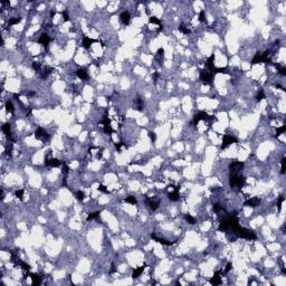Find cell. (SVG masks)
Listing matches in <instances>:
<instances>
[{"label":"cell","instance_id":"cell-30","mask_svg":"<svg viewBox=\"0 0 286 286\" xmlns=\"http://www.w3.org/2000/svg\"><path fill=\"white\" fill-rule=\"evenodd\" d=\"M100 214H101V211H95V213H93V214H90V215H88V217H87V221L96 219V218L100 217Z\"/></svg>","mask_w":286,"mask_h":286},{"label":"cell","instance_id":"cell-49","mask_svg":"<svg viewBox=\"0 0 286 286\" xmlns=\"http://www.w3.org/2000/svg\"><path fill=\"white\" fill-rule=\"evenodd\" d=\"M33 68L36 70V72H39L40 73V64L39 63H33Z\"/></svg>","mask_w":286,"mask_h":286},{"label":"cell","instance_id":"cell-24","mask_svg":"<svg viewBox=\"0 0 286 286\" xmlns=\"http://www.w3.org/2000/svg\"><path fill=\"white\" fill-rule=\"evenodd\" d=\"M51 72H53V68H51V67H48V66L45 67V68L40 72V77H41V78H46Z\"/></svg>","mask_w":286,"mask_h":286},{"label":"cell","instance_id":"cell-12","mask_svg":"<svg viewBox=\"0 0 286 286\" xmlns=\"http://www.w3.org/2000/svg\"><path fill=\"white\" fill-rule=\"evenodd\" d=\"M49 41H50V39H49V36H48V35H47V34H46V33L41 34V35H40V37H39V39H38V43H39V44L44 45L45 47H47V46H48Z\"/></svg>","mask_w":286,"mask_h":286},{"label":"cell","instance_id":"cell-32","mask_svg":"<svg viewBox=\"0 0 286 286\" xmlns=\"http://www.w3.org/2000/svg\"><path fill=\"white\" fill-rule=\"evenodd\" d=\"M274 66L278 69V72H279V74H281V75H286V68H285V67L281 66L279 64H274Z\"/></svg>","mask_w":286,"mask_h":286},{"label":"cell","instance_id":"cell-16","mask_svg":"<svg viewBox=\"0 0 286 286\" xmlns=\"http://www.w3.org/2000/svg\"><path fill=\"white\" fill-rule=\"evenodd\" d=\"M210 284L213 285H219L221 284V277H220V272H216L215 273V275L213 276V278L210 279Z\"/></svg>","mask_w":286,"mask_h":286},{"label":"cell","instance_id":"cell-59","mask_svg":"<svg viewBox=\"0 0 286 286\" xmlns=\"http://www.w3.org/2000/svg\"><path fill=\"white\" fill-rule=\"evenodd\" d=\"M276 87H277V88H281V90H283V91H285L284 87H283L282 85H279V84H276Z\"/></svg>","mask_w":286,"mask_h":286},{"label":"cell","instance_id":"cell-21","mask_svg":"<svg viewBox=\"0 0 286 286\" xmlns=\"http://www.w3.org/2000/svg\"><path fill=\"white\" fill-rule=\"evenodd\" d=\"M214 60H215V54H213V55H211V56L208 58L207 63H206V66H207V67H208V68L210 69V70H213V69L215 68V64H214Z\"/></svg>","mask_w":286,"mask_h":286},{"label":"cell","instance_id":"cell-35","mask_svg":"<svg viewBox=\"0 0 286 286\" xmlns=\"http://www.w3.org/2000/svg\"><path fill=\"white\" fill-rule=\"evenodd\" d=\"M21 20L20 17H16V18H11L10 20H9V26H14V25H17L19 24Z\"/></svg>","mask_w":286,"mask_h":286},{"label":"cell","instance_id":"cell-47","mask_svg":"<svg viewBox=\"0 0 286 286\" xmlns=\"http://www.w3.org/2000/svg\"><path fill=\"white\" fill-rule=\"evenodd\" d=\"M147 134H149V137H150V140H151L152 142H155V140H156V135H155V133H154V132H151V131H150V132H149V133H147Z\"/></svg>","mask_w":286,"mask_h":286},{"label":"cell","instance_id":"cell-27","mask_svg":"<svg viewBox=\"0 0 286 286\" xmlns=\"http://www.w3.org/2000/svg\"><path fill=\"white\" fill-rule=\"evenodd\" d=\"M143 270H144V266H141V267H139V268L134 269V272H133V278H137V277H139V276L143 273Z\"/></svg>","mask_w":286,"mask_h":286},{"label":"cell","instance_id":"cell-28","mask_svg":"<svg viewBox=\"0 0 286 286\" xmlns=\"http://www.w3.org/2000/svg\"><path fill=\"white\" fill-rule=\"evenodd\" d=\"M179 30H180V31L182 33V34H184V35H188V34L191 33V30H190L188 27H186V25H184V24H181V25H180V26H179Z\"/></svg>","mask_w":286,"mask_h":286},{"label":"cell","instance_id":"cell-22","mask_svg":"<svg viewBox=\"0 0 286 286\" xmlns=\"http://www.w3.org/2000/svg\"><path fill=\"white\" fill-rule=\"evenodd\" d=\"M163 57H164V49L163 48H159L158 51H156V56L155 58L158 59V61L160 64L162 63V60H163Z\"/></svg>","mask_w":286,"mask_h":286},{"label":"cell","instance_id":"cell-40","mask_svg":"<svg viewBox=\"0 0 286 286\" xmlns=\"http://www.w3.org/2000/svg\"><path fill=\"white\" fill-rule=\"evenodd\" d=\"M285 130H286V125H282L281 128H278L277 131H276V136H279L281 134H283L285 132Z\"/></svg>","mask_w":286,"mask_h":286},{"label":"cell","instance_id":"cell-20","mask_svg":"<svg viewBox=\"0 0 286 286\" xmlns=\"http://www.w3.org/2000/svg\"><path fill=\"white\" fill-rule=\"evenodd\" d=\"M168 198L170 199L171 201H178L179 200V192H178V190H173L172 192H169L168 193Z\"/></svg>","mask_w":286,"mask_h":286},{"label":"cell","instance_id":"cell-6","mask_svg":"<svg viewBox=\"0 0 286 286\" xmlns=\"http://www.w3.org/2000/svg\"><path fill=\"white\" fill-rule=\"evenodd\" d=\"M231 223H232V218H231V215L229 214V216L220 223L219 228L218 229H219L220 231H227V230H230V228H231Z\"/></svg>","mask_w":286,"mask_h":286},{"label":"cell","instance_id":"cell-46","mask_svg":"<svg viewBox=\"0 0 286 286\" xmlns=\"http://www.w3.org/2000/svg\"><path fill=\"white\" fill-rule=\"evenodd\" d=\"M199 20L201 21V23H206V14H205V11L202 10V11H200V15H199Z\"/></svg>","mask_w":286,"mask_h":286},{"label":"cell","instance_id":"cell-56","mask_svg":"<svg viewBox=\"0 0 286 286\" xmlns=\"http://www.w3.org/2000/svg\"><path fill=\"white\" fill-rule=\"evenodd\" d=\"M111 268H112V269L110 270V273H111V274H113V273H115L116 268H115V265H114V264H113V263H112V265H111Z\"/></svg>","mask_w":286,"mask_h":286},{"label":"cell","instance_id":"cell-31","mask_svg":"<svg viewBox=\"0 0 286 286\" xmlns=\"http://www.w3.org/2000/svg\"><path fill=\"white\" fill-rule=\"evenodd\" d=\"M184 219L188 221V224H190V225H195L196 224V219L192 216H190V215H184Z\"/></svg>","mask_w":286,"mask_h":286},{"label":"cell","instance_id":"cell-2","mask_svg":"<svg viewBox=\"0 0 286 286\" xmlns=\"http://www.w3.org/2000/svg\"><path fill=\"white\" fill-rule=\"evenodd\" d=\"M245 181L246 180L242 176H239V174H230L229 184L231 187H238V188H241V187L245 184Z\"/></svg>","mask_w":286,"mask_h":286},{"label":"cell","instance_id":"cell-58","mask_svg":"<svg viewBox=\"0 0 286 286\" xmlns=\"http://www.w3.org/2000/svg\"><path fill=\"white\" fill-rule=\"evenodd\" d=\"M56 15V10H51L50 11V17H54Z\"/></svg>","mask_w":286,"mask_h":286},{"label":"cell","instance_id":"cell-51","mask_svg":"<svg viewBox=\"0 0 286 286\" xmlns=\"http://www.w3.org/2000/svg\"><path fill=\"white\" fill-rule=\"evenodd\" d=\"M284 200H285V198L283 196H281L279 197V199H278V204H277V206H278V209L279 210H281V207H282V204L283 202H284Z\"/></svg>","mask_w":286,"mask_h":286},{"label":"cell","instance_id":"cell-37","mask_svg":"<svg viewBox=\"0 0 286 286\" xmlns=\"http://www.w3.org/2000/svg\"><path fill=\"white\" fill-rule=\"evenodd\" d=\"M20 267L23 268L24 272H29V270H30V266L27 263L23 262V260H21V263H20Z\"/></svg>","mask_w":286,"mask_h":286},{"label":"cell","instance_id":"cell-25","mask_svg":"<svg viewBox=\"0 0 286 286\" xmlns=\"http://www.w3.org/2000/svg\"><path fill=\"white\" fill-rule=\"evenodd\" d=\"M262 63H266V64H270V58H269V51L266 50L264 54H262Z\"/></svg>","mask_w":286,"mask_h":286},{"label":"cell","instance_id":"cell-43","mask_svg":"<svg viewBox=\"0 0 286 286\" xmlns=\"http://www.w3.org/2000/svg\"><path fill=\"white\" fill-rule=\"evenodd\" d=\"M149 21H150L151 24H156V25H159L160 27L162 26V25H161V21H160V20L158 19V18H155V17H150Z\"/></svg>","mask_w":286,"mask_h":286},{"label":"cell","instance_id":"cell-15","mask_svg":"<svg viewBox=\"0 0 286 286\" xmlns=\"http://www.w3.org/2000/svg\"><path fill=\"white\" fill-rule=\"evenodd\" d=\"M151 237L154 239L155 241H158L159 244H161V245H164V246H171V245H173L174 244V241H168V240H165V239H162V238H158L156 237V236L154 235V234H152L151 235Z\"/></svg>","mask_w":286,"mask_h":286},{"label":"cell","instance_id":"cell-50","mask_svg":"<svg viewBox=\"0 0 286 286\" xmlns=\"http://www.w3.org/2000/svg\"><path fill=\"white\" fill-rule=\"evenodd\" d=\"M23 196H24V190H17L16 191V197L20 200H23Z\"/></svg>","mask_w":286,"mask_h":286},{"label":"cell","instance_id":"cell-23","mask_svg":"<svg viewBox=\"0 0 286 286\" xmlns=\"http://www.w3.org/2000/svg\"><path fill=\"white\" fill-rule=\"evenodd\" d=\"M135 109H136L139 112L143 111V102L141 97H136L135 98Z\"/></svg>","mask_w":286,"mask_h":286},{"label":"cell","instance_id":"cell-3","mask_svg":"<svg viewBox=\"0 0 286 286\" xmlns=\"http://www.w3.org/2000/svg\"><path fill=\"white\" fill-rule=\"evenodd\" d=\"M213 120H215V118L210 116L208 113L204 112V111H201V112L197 113V114L193 116L192 124L196 125V124H198V122H200V121H213Z\"/></svg>","mask_w":286,"mask_h":286},{"label":"cell","instance_id":"cell-9","mask_svg":"<svg viewBox=\"0 0 286 286\" xmlns=\"http://www.w3.org/2000/svg\"><path fill=\"white\" fill-rule=\"evenodd\" d=\"M260 204V199L257 198V197H254V198H250L248 200H246L244 202V206H247V207H251V208H255L257 206H259Z\"/></svg>","mask_w":286,"mask_h":286},{"label":"cell","instance_id":"cell-45","mask_svg":"<svg viewBox=\"0 0 286 286\" xmlns=\"http://www.w3.org/2000/svg\"><path fill=\"white\" fill-rule=\"evenodd\" d=\"M98 190H100L101 192H103V193H106V195H107V193H110V191L106 189V187L103 186V184H100V186H98Z\"/></svg>","mask_w":286,"mask_h":286},{"label":"cell","instance_id":"cell-55","mask_svg":"<svg viewBox=\"0 0 286 286\" xmlns=\"http://www.w3.org/2000/svg\"><path fill=\"white\" fill-rule=\"evenodd\" d=\"M231 269V263H228L227 264V266H226V269H225V273H228L229 270Z\"/></svg>","mask_w":286,"mask_h":286},{"label":"cell","instance_id":"cell-14","mask_svg":"<svg viewBox=\"0 0 286 286\" xmlns=\"http://www.w3.org/2000/svg\"><path fill=\"white\" fill-rule=\"evenodd\" d=\"M145 204L149 206L150 209H152V210H156V209H158V207H159V205H160V202H159V201H153L152 199L146 198V199H145Z\"/></svg>","mask_w":286,"mask_h":286},{"label":"cell","instance_id":"cell-4","mask_svg":"<svg viewBox=\"0 0 286 286\" xmlns=\"http://www.w3.org/2000/svg\"><path fill=\"white\" fill-rule=\"evenodd\" d=\"M200 79H201V82L204 83V84L210 85L211 83H213V79H214V74L210 73L209 70L201 69L200 70Z\"/></svg>","mask_w":286,"mask_h":286},{"label":"cell","instance_id":"cell-52","mask_svg":"<svg viewBox=\"0 0 286 286\" xmlns=\"http://www.w3.org/2000/svg\"><path fill=\"white\" fill-rule=\"evenodd\" d=\"M61 15H63L64 20H65V21H68V20H69V17H68V14H67V11H63V12H61Z\"/></svg>","mask_w":286,"mask_h":286},{"label":"cell","instance_id":"cell-8","mask_svg":"<svg viewBox=\"0 0 286 286\" xmlns=\"http://www.w3.org/2000/svg\"><path fill=\"white\" fill-rule=\"evenodd\" d=\"M236 142H237V140H236L234 136L225 135V136L223 137V144H221V149H226V147H228L230 144L236 143Z\"/></svg>","mask_w":286,"mask_h":286},{"label":"cell","instance_id":"cell-17","mask_svg":"<svg viewBox=\"0 0 286 286\" xmlns=\"http://www.w3.org/2000/svg\"><path fill=\"white\" fill-rule=\"evenodd\" d=\"M30 278H31V284H33L34 286H38V285H40L41 279H40V276H39L38 274H35V273H31V274H30Z\"/></svg>","mask_w":286,"mask_h":286},{"label":"cell","instance_id":"cell-36","mask_svg":"<svg viewBox=\"0 0 286 286\" xmlns=\"http://www.w3.org/2000/svg\"><path fill=\"white\" fill-rule=\"evenodd\" d=\"M223 209H224V207L220 204H214V206H213V210L215 211V213H219V211H221Z\"/></svg>","mask_w":286,"mask_h":286},{"label":"cell","instance_id":"cell-38","mask_svg":"<svg viewBox=\"0 0 286 286\" xmlns=\"http://www.w3.org/2000/svg\"><path fill=\"white\" fill-rule=\"evenodd\" d=\"M125 201L129 202V204H132V205H135L136 204V198L133 196H129L126 199H125Z\"/></svg>","mask_w":286,"mask_h":286},{"label":"cell","instance_id":"cell-42","mask_svg":"<svg viewBox=\"0 0 286 286\" xmlns=\"http://www.w3.org/2000/svg\"><path fill=\"white\" fill-rule=\"evenodd\" d=\"M6 153H7V155L11 156L12 154V143H9L7 146H6Z\"/></svg>","mask_w":286,"mask_h":286},{"label":"cell","instance_id":"cell-10","mask_svg":"<svg viewBox=\"0 0 286 286\" xmlns=\"http://www.w3.org/2000/svg\"><path fill=\"white\" fill-rule=\"evenodd\" d=\"M120 20H121V23L123 25H129L131 23V15L128 11H123L120 15Z\"/></svg>","mask_w":286,"mask_h":286},{"label":"cell","instance_id":"cell-34","mask_svg":"<svg viewBox=\"0 0 286 286\" xmlns=\"http://www.w3.org/2000/svg\"><path fill=\"white\" fill-rule=\"evenodd\" d=\"M6 110H7V112H9V113H14V111H15L12 103L9 102V101H8V102H6Z\"/></svg>","mask_w":286,"mask_h":286},{"label":"cell","instance_id":"cell-1","mask_svg":"<svg viewBox=\"0 0 286 286\" xmlns=\"http://www.w3.org/2000/svg\"><path fill=\"white\" fill-rule=\"evenodd\" d=\"M232 232H235L238 237L240 238H245V239H256V235L253 230L244 228V227L237 226L235 229L232 230Z\"/></svg>","mask_w":286,"mask_h":286},{"label":"cell","instance_id":"cell-39","mask_svg":"<svg viewBox=\"0 0 286 286\" xmlns=\"http://www.w3.org/2000/svg\"><path fill=\"white\" fill-rule=\"evenodd\" d=\"M285 164H286V158L284 156V158L282 159V161H281V173L282 174L285 173Z\"/></svg>","mask_w":286,"mask_h":286},{"label":"cell","instance_id":"cell-7","mask_svg":"<svg viewBox=\"0 0 286 286\" xmlns=\"http://www.w3.org/2000/svg\"><path fill=\"white\" fill-rule=\"evenodd\" d=\"M35 137H36V139H38V140H40V141H43V142H46V141H48L49 139H50L49 134L44 130V129H41V128L37 129L36 133H35Z\"/></svg>","mask_w":286,"mask_h":286},{"label":"cell","instance_id":"cell-44","mask_svg":"<svg viewBox=\"0 0 286 286\" xmlns=\"http://www.w3.org/2000/svg\"><path fill=\"white\" fill-rule=\"evenodd\" d=\"M76 198H77L78 200H84V199H85V193L79 190V191L76 192Z\"/></svg>","mask_w":286,"mask_h":286},{"label":"cell","instance_id":"cell-57","mask_svg":"<svg viewBox=\"0 0 286 286\" xmlns=\"http://www.w3.org/2000/svg\"><path fill=\"white\" fill-rule=\"evenodd\" d=\"M102 155H103V152H100V153H97L96 158H97V159H101V158H102Z\"/></svg>","mask_w":286,"mask_h":286},{"label":"cell","instance_id":"cell-26","mask_svg":"<svg viewBox=\"0 0 286 286\" xmlns=\"http://www.w3.org/2000/svg\"><path fill=\"white\" fill-rule=\"evenodd\" d=\"M258 63H262V54L260 53H256V55H255L254 58L251 59V64H253V65L258 64Z\"/></svg>","mask_w":286,"mask_h":286},{"label":"cell","instance_id":"cell-13","mask_svg":"<svg viewBox=\"0 0 286 286\" xmlns=\"http://www.w3.org/2000/svg\"><path fill=\"white\" fill-rule=\"evenodd\" d=\"M46 165H49V167H59L61 164V161H59L58 159L51 158V159H46Z\"/></svg>","mask_w":286,"mask_h":286},{"label":"cell","instance_id":"cell-11","mask_svg":"<svg viewBox=\"0 0 286 286\" xmlns=\"http://www.w3.org/2000/svg\"><path fill=\"white\" fill-rule=\"evenodd\" d=\"M98 40H96V39H93V38H90V37H84V39H83V47L88 49L91 47L93 44H95V43H97Z\"/></svg>","mask_w":286,"mask_h":286},{"label":"cell","instance_id":"cell-41","mask_svg":"<svg viewBox=\"0 0 286 286\" xmlns=\"http://www.w3.org/2000/svg\"><path fill=\"white\" fill-rule=\"evenodd\" d=\"M264 98H265V94H264V92L260 90L259 92H258L257 93V96H256V100L258 101V102H260V101L262 100H264Z\"/></svg>","mask_w":286,"mask_h":286},{"label":"cell","instance_id":"cell-5","mask_svg":"<svg viewBox=\"0 0 286 286\" xmlns=\"http://www.w3.org/2000/svg\"><path fill=\"white\" fill-rule=\"evenodd\" d=\"M242 168H244V162H240V161H232L231 163L229 164L230 174H238L239 172L241 171Z\"/></svg>","mask_w":286,"mask_h":286},{"label":"cell","instance_id":"cell-19","mask_svg":"<svg viewBox=\"0 0 286 286\" xmlns=\"http://www.w3.org/2000/svg\"><path fill=\"white\" fill-rule=\"evenodd\" d=\"M76 75H77L81 79H87L88 78V74L84 68H78L77 70H76Z\"/></svg>","mask_w":286,"mask_h":286},{"label":"cell","instance_id":"cell-33","mask_svg":"<svg viewBox=\"0 0 286 286\" xmlns=\"http://www.w3.org/2000/svg\"><path fill=\"white\" fill-rule=\"evenodd\" d=\"M104 132H105L106 134L111 135V134L113 133V132H114V130L112 129V126H111V124H106V125H104Z\"/></svg>","mask_w":286,"mask_h":286},{"label":"cell","instance_id":"cell-53","mask_svg":"<svg viewBox=\"0 0 286 286\" xmlns=\"http://www.w3.org/2000/svg\"><path fill=\"white\" fill-rule=\"evenodd\" d=\"M159 76H160V74H159L158 72H155L154 74H153V81H154V83H156V81H158V78H159Z\"/></svg>","mask_w":286,"mask_h":286},{"label":"cell","instance_id":"cell-48","mask_svg":"<svg viewBox=\"0 0 286 286\" xmlns=\"http://www.w3.org/2000/svg\"><path fill=\"white\" fill-rule=\"evenodd\" d=\"M63 173L65 174V176H67V173H68V171H69V168H68V165H67L66 163H64L63 162Z\"/></svg>","mask_w":286,"mask_h":286},{"label":"cell","instance_id":"cell-29","mask_svg":"<svg viewBox=\"0 0 286 286\" xmlns=\"http://www.w3.org/2000/svg\"><path fill=\"white\" fill-rule=\"evenodd\" d=\"M211 73L215 74V73H221V74H228V69L226 68V67H221V68H217V67H215V68L211 70Z\"/></svg>","mask_w":286,"mask_h":286},{"label":"cell","instance_id":"cell-18","mask_svg":"<svg viewBox=\"0 0 286 286\" xmlns=\"http://www.w3.org/2000/svg\"><path fill=\"white\" fill-rule=\"evenodd\" d=\"M2 131H4L5 133L7 134V136L14 142V139L11 137V128H10V124H9V123H5V124L2 125Z\"/></svg>","mask_w":286,"mask_h":286},{"label":"cell","instance_id":"cell-54","mask_svg":"<svg viewBox=\"0 0 286 286\" xmlns=\"http://www.w3.org/2000/svg\"><path fill=\"white\" fill-rule=\"evenodd\" d=\"M115 146H116V149H118V150H120V149H121L122 146H125V147H126V145H125V143H123V142H121V143H118V144H115Z\"/></svg>","mask_w":286,"mask_h":286}]
</instances>
